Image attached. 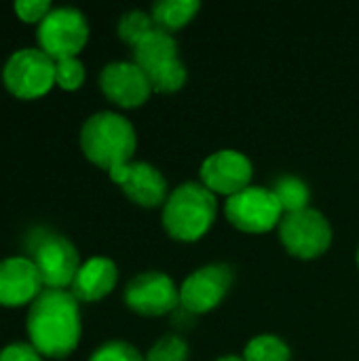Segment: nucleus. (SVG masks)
I'll return each mask as SVG.
<instances>
[{
    "instance_id": "nucleus-1",
    "label": "nucleus",
    "mask_w": 359,
    "mask_h": 361,
    "mask_svg": "<svg viewBox=\"0 0 359 361\" xmlns=\"http://www.w3.org/2000/svg\"><path fill=\"white\" fill-rule=\"evenodd\" d=\"M25 330L30 345L44 357L63 360L80 341L78 300L68 290H42L30 305Z\"/></svg>"
},
{
    "instance_id": "nucleus-2",
    "label": "nucleus",
    "mask_w": 359,
    "mask_h": 361,
    "mask_svg": "<svg viewBox=\"0 0 359 361\" xmlns=\"http://www.w3.org/2000/svg\"><path fill=\"white\" fill-rule=\"evenodd\" d=\"M80 148L93 165L110 171L131 163L138 148V133L123 114L102 110L85 121L80 129Z\"/></svg>"
},
{
    "instance_id": "nucleus-3",
    "label": "nucleus",
    "mask_w": 359,
    "mask_h": 361,
    "mask_svg": "<svg viewBox=\"0 0 359 361\" xmlns=\"http://www.w3.org/2000/svg\"><path fill=\"white\" fill-rule=\"evenodd\" d=\"M218 201L201 182H184L176 186L163 205V226L178 241H197L214 224Z\"/></svg>"
},
{
    "instance_id": "nucleus-4",
    "label": "nucleus",
    "mask_w": 359,
    "mask_h": 361,
    "mask_svg": "<svg viewBox=\"0 0 359 361\" xmlns=\"http://www.w3.org/2000/svg\"><path fill=\"white\" fill-rule=\"evenodd\" d=\"M2 80L15 97H42L55 85V59L49 57L40 47L19 49L6 59Z\"/></svg>"
},
{
    "instance_id": "nucleus-5",
    "label": "nucleus",
    "mask_w": 359,
    "mask_h": 361,
    "mask_svg": "<svg viewBox=\"0 0 359 361\" xmlns=\"http://www.w3.org/2000/svg\"><path fill=\"white\" fill-rule=\"evenodd\" d=\"M36 38L40 49L55 61L76 57L89 40L87 17L74 6H57L38 23Z\"/></svg>"
},
{
    "instance_id": "nucleus-6",
    "label": "nucleus",
    "mask_w": 359,
    "mask_h": 361,
    "mask_svg": "<svg viewBox=\"0 0 359 361\" xmlns=\"http://www.w3.org/2000/svg\"><path fill=\"white\" fill-rule=\"evenodd\" d=\"M224 216L235 228L243 233L260 235L273 231L281 222L284 209L273 188L248 186L245 190L226 199Z\"/></svg>"
},
{
    "instance_id": "nucleus-7",
    "label": "nucleus",
    "mask_w": 359,
    "mask_h": 361,
    "mask_svg": "<svg viewBox=\"0 0 359 361\" xmlns=\"http://www.w3.org/2000/svg\"><path fill=\"white\" fill-rule=\"evenodd\" d=\"M279 239L292 256L300 260H313L328 252L332 243V226L322 212L307 207L281 218Z\"/></svg>"
},
{
    "instance_id": "nucleus-8",
    "label": "nucleus",
    "mask_w": 359,
    "mask_h": 361,
    "mask_svg": "<svg viewBox=\"0 0 359 361\" xmlns=\"http://www.w3.org/2000/svg\"><path fill=\"white\" fill-rule=\"evenodd\" d=\"M32 262L36 264L47 290H66L72 288L78 275L80 254L63 235L42 231V237L32 245Z\"/></svg>"
},
{
    "instance_id": "nucleus-9",
    "label": "nucleus",
    "mask_w": 359,
    "mask_h": 361,
    "mask_svg": "<svg viewBox=\"0 0 359 361\" xmlns=\"http://www.w3.org/2000/svg\"><path fill=\"white\" fill-rule=\"evenodd\" d=\"M125 305L140 315L159 317L180 305V288L161 271H146L133 277L125 288Z\"/></svg>"
},
{
    "instance_id": "nucleus-10",
    "label": "nucleus",
    "mask_w": 359,
    "mask_h": 361,
    "mask_svg": "<svg viewBox=\"0 0 359 361\" xmlns=\"http://www.w3.org/2000/svg\"><path fill=\"white\" fill-rule=\"evenodd\" d=\"M233 286V269L226 264H207L190 273L180 286V305L190 313H209Z\"/></svg>"
},
{
    "instance_id": "nucleus-11",
    "label": "nucleus",
    "mask_w": 359,
    "mask_h": 361,
    "mask_svg": "<svg viewBox=\"0 0 359 361\" xmlns=\"http://www.w3.org/2000/svg\"><path fill=\"white\" fill-rule=\"evenodd\" d=\"M201 184L214 195L233 197L245 190L252 182V161L233 148L216 150L201 163Z\"/></svg>"
},
{
    "instance_id": "nucleus-12",
    "label": "nucleus",
    "mask_w": 359,
    "mask_h": 361,
    "mask_svg": "<svg viewBox=\"0 0 359 361\" xmlns=\"http://www.w3.org/2000/svg\"><path fill=\"white\" fill-rule=\"evenodd\" d=\"M110 180L121 186V190L131 199L135 205L142 207H159L165 205L169 197L167 180L163 173L144 161H131L125 165H118L108 171Z\"/></svg>"
},
{
    "instance_id": "nucleus-13",
    "label": "nucleus",
    "mask_w": 359,
    "mask_h": 361,
    "mask_svg": "<svg viewBox=\"0 0 359 361\" xmlns=\"http://www.w3.org/2000/svg\"><path fill=\"white\" fill-rule=\"evenodd\" d=\"M99 87L104 95L121 108H138L152 93L146 72L135 61H110L104 66Z\"/></svg>"
},
{
    "instance_id": "nucleus-14",
    "label": "nucleus",
    "mask_w": 359,
    "mask_h": 361,
    "mask_svg": "<svg viewBox=\"0 0 359 361\" xmlns=\"http://www.w3.org/2000/svg\"><path fill=\"white\" fill-rule=\"evenodd\" d=\"M42 292V279L32 258L15 256L0 260V305L23 307L32 305Z\"/></svg>"
},
{
    "instance_id": "nucleus-15",
    "label": "nucleus",
    "mask_w": 359,
    "mask_h": 361,
    "mask_svg": "<svg viewBox=\"0 0 359 361\" xmlns=\"http://www.w3.org/2000/svg\"><path fill=\"white\" fill-rule=\"evenodd\" d=\"M118 281V269L110 258L95 256L80 264L78 275L72 283V294L83 302H97L108 296Z\"/></svg>"
},
{
    "instance_id": "nucleus-16",
    "label": "nucleus",
    "mask_w": 359,
    "mask_h": 361,
    "mask_svg": "<svg viewBox=\"0 0 359 361\" xmlns=\"http://www.w3.org/2000/svg\"><path fill=\"white\" fill-rule=\"evenodd\" d=\"M178 57V42L169 32L154 27L140 44L133 47V61L146 72H154L157 68L165 66L167 61Z\"/></svg>"
},
{
    "instance_id": "nucleus-17",
    "label": "nucleus",
    "mask_w": 359,
    "mask_h": 361,
    "mask_svg": "<svg viewBox=\"0 0 359 361\" xmlns=\"http://www.w3.org/2000/svg\"><path fill=\"white\" fill-rule=\"evenodd\" d=\"M199 8L201 4L197 0H161L152 6L150 17L154 27L171 34L174 30H180L188 21H193Z\"/></svg>"
},
{
    "instance_id": "nucleus-18",
    "label": "nucleus",
    "mask_w": 359,
    "mask_h": 361,
    "mask_svg": "<svg viewBox=\"0 0 359 361\" xmlns=\"http://www.w3.org/2000/svg\"><path fill=\"white\" fill-rule=\"evenodd\" d=\"M273 192L277 197V201L281 203L284 216L286 214H296L309 207V188L303 180L294 178V176H284L275 182Z\"/></svg>"
},
{
    "instance_id": "nucleus-19",
    "label": "nucleus",
    "mask_w": 359,
    "mask_h": 361,
    "mask_svg": "<svg viewBox=\"0 0 359 361\" xmlns=\"http://www.w3.org/2000/svg\"><path fill=\"white\" fill-rule=\"evenodd\" d=\"M243 361H290L292 353L290 347L273 334H260L254 336L243 351Z\"/></svg>"
},
{
    "instance_id": "nucleus-20",
    "label": "nucleus",
    "mask_w": 359,
    "mask_h": 361,
    "mask_svg": "<svg viewBox=\"0 0 359 361\" xmlns=\"http://www.w3.org/2000/svg\"><path fill=\"white\" fill-rule=\"evenodd\" d=\"M146 76H148V80L152 85V91H157V93H176L186 82L188 72H186L184 63L180 61V57H176V59L167 61L165 66L157 68L154 72H150Z\"/></svg>"
},
{
    "instance_id": "nucleus-21",
    "label": "nucleus",
    "mask_w": 359,
    "mask_h": 361,
    "mask_svg": "<svg viewBox=\"0 0 359 361\" xmlns=\"http://www.w3.org/2000/svg\"><path fill=\"white\" fill-rule=\"evenodd\" d=\"M152 30H154L152 17L144 11H129L118 21V36L131 47L140 44Z\"/></svg>"
},
{
    "instance_id": "nucleus-22",
    "label": "nucleus",
    "mask_w": 359,
    "mask_h": 361,
    "mask_svg": "<svg viewBox=\"0 0 359 361\" xmlns=\"http://www.w3.org/2000/svg\"><path fill=\"white\" fill-rule=\"evenodd\" d=\"M144 361H188V345L182 338L167 334L150 347Z\"/></svg>"
},
{
    "instance_id": "nucleus-23",
    "label": "nucleus",
    "mask_w": 359,
    "mask_h": 361,
    "mask_svg": "<svg viewBox=\"0 0 359 361\" xmlns=\"http://www.w3.org/2000/svg\"><path fill=\"white\" fill-rule=\"evenodd\" d=\"M85 82V66L78 57L55 61V85L63 91H76Z\"/></svg>"
},
{
    "instance_id": "nucleus-24",
    "label": "nucleus",
    "mask_w": 359,
    "mask_h": 361,
    "mask_svg": "<svg viewBox=\"0 0 359 361\" xmlns=\"http://www.w3.org/2000/svg\"><path fill=\"white\" fill-rule=\"evenodd\" d=\"M89 361H144V355L129 343L112 341L102 345Z\"/></svg>"
},
{
    "instance_id": "nucleus-25",
    "label": "nucleus",
    "mask_w": 359,
    "mask_h": 361,
    "mask_svg": "<svg viewBox=\"0 0 359 361\" xmlns=\"http://www.w3.org/2000/svg\"><path fill=\"white\" fill-rule=\"evenodd\" d=\"M51 2L49 0H19L15 2V13L21 21L28 23H40L49 13H51Z\"/></svg>"
},
{
    "instance_id": "nucleus-26",
    "label": "nucleus",
    "mask_w": 359,
    "mask_h": 361,
    "mask_svg": "<svg viewBox=\"0 0 359 361\" xmlns=\"http://www.w3.org/2000/svg\"><path fill=\"white\" fill-rule=\"evenodd\" d=\"M0 361H42V355L28 343H13L0 351Z\"/></svg>"
},
{
    "instance_id": "nucleus-27",
    "label": "nucleus",
    "mask_w": 359,
    "mask_h": 361,
    "mask_svg": "<svg viewBox=\"0 0 359 361\" xmlns=\"http://www.w3.org/2000/svg\"><path fill=\"white\" fill-rule=\"evenodd\" d=\"M216 361H243V357H239V355H224V357H220V360Z\"/></svg>"
},
{
    "instance_id": "nucleus-28",
    "label": "nucleus",
    "mask_w": 359,
    "mask_h": 361,
    "mask_svg": "<svg viewBox=\"0 0 359 361\" xmlns=\"http://www.w3.org/2000/svg\"><path fill=\"white\" fill-rule=\"evenodd\" d=\"M358 264H359V247H358Z\"/></svg>"
}]
</instances>
